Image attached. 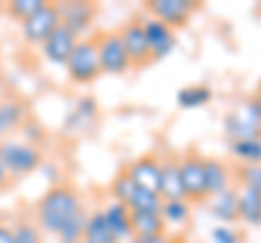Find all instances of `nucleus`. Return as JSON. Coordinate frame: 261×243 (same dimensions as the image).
<instances>
[{"instance_id":"2f4dec72","label":"nucleus","mask_w":261,"mask_h":243,"mask_svg":"<svg viewBox=\"0 0 261 243\" xmlns=\"http://www.w3.org/2000/svg\"><path fill=\"white\" fill-rule=\"evenodd\" d=\"M172 234L163 232V234H148V237H130L128 243H170Z\"/></svg>"},{"instance_id":"1a4fd4ad","label":"nucleus","mask_w":261,"mask_h":243,"mask_svg":"<svg viewBox=\"0 0 261 243\" xmlns=\"http://www.w3.org/2000/svg\"><path fill=\"white\" fill-rule=\"evenodd\" d=\"M57 5H59L61 26H65L79 39L89 37V31L94 28L98 18V5L89 3V0H65V3Z\"/></svg>"},{"instance_id":"c85d7f7f","label":"nucleus","mask_w":261,"mask_h":243,"mask_svg":"<svg viewBox=\"0 0 261 243\" xmlns=\"http://www.w3.org/2000/svg\"><path fill=\"white\" fill-rule=\"evenodd\" d=\"M44 5H46V0H11V3L5 5V11L9 18L22 24L24 20H29L33 13H37Z\"/></svg>"},{"instance_id":"f257e3e1","label":"nucleus","mask_w":261,"mask_h":243,"mask_svg":"<svg viewBox=\"0 0 261 243\" xmlns=\"http://www.w3.org/2000/svg\"><path fill=\"white\" fill-rule=\"evenodd\" d=\"M85 210L87 208L83 204V196L74 185L57 183L37 198L35 206H33V220L44 234L59 237Z\"/></svg>"},{"instance_id":"f03ea898","label":"nucleus","mask_w":261,"mask_h":243,"mask_svg":"<svg viewBox=\"0 0 261 243\" xmlns=\"http://www.w3.org/2000/svg\"><path fill=\"white\" fill-rule=\"evenodd\" d=\"M0 161H3L11 180H20V178L35 174L44 165V150L22 139H15V137H9V139L0 141Z\"/></svg>"},{"instance_id":"cd10ccee","label":"nucleus","mask_w":261,"mask_h":243,"mask_svg":"<svg viewBox=\"0 0 261 243\" xmlns=\"http://www.w3.org/2000/svg\"><path fill=\"white\" fill-rule=\"evenodd\" d=\"M13 228V239L15 243H44V232L39 230V226L35 224V220H27V217H20L11 224Z\"/></svg>"},{"instance_id":"c756f323","label":"nucleus","mask_w":261,"mask_h":243,"mask_svg":"<svg viewBox=\"0 0 261 243\" xmlns=\"http://www.w3.org/2000/svg\"><path fill=\"white\" fill-rule=\"evenodd\" d=\"M18 133L22 135V141H27L31 145H37V148H39L42 141H46V128H44V124H39V119H35V117H29L20 126Z\"/></svg>"},{"instance_id":"393cba45","label":"nucleus","mask_w":261,"mask_h":243,"mask_svg":"<svg viewBox=\"0 0 261 243\" xmlns=\"http://www.w3.org/2000/svg\"><path fill=\"white\" fill-rule=\"evenodd\" d=\"M228 155L240 165L261 163V139H231L228 141Z\"/></svg>"},{"instance_id":"f704fd0d","label":"nucleus","mask_w":261,"mask_h":243,"mask_svg":"<svg viewBox=\"0 0 261 243\" xmlns=\"http://www.w3.org/2000/svg\"><path fill=\"white\" fill-rule=\"evenodd\" d=\"M252 98H255V100L261 104V78H259V83H257V87H255V92H252Z\"/></svg>"},{"instance_id":"dca6fc26","label":"nucleus","mask_w":261,"mask_h":243,"mask_svg":"<svg viewBox=\"0 0 261 243\" xmlns=\"http://www.w3.org/2000/svg\"><path fill=\"white\" fill-rule=\"evenodd\" d=\"M76 42H79V37L72 35L68 28L59 24V26L50 33V37L39 46V52H42V56L50 63V66L63 68L65 61H68V56L72 54V50H74Z\"/></svg>"},{"instance_id":"9d476101","label":"nucleus","mask_w":261,"mask_h":243,"mask_svg":"<svg viewBox=\"0 0 261 243\" xmlns=\"http://www.w3.org/2000/svg\"><path fill=\"white\" fill-rule=\"evenodd\" d=\"M61 24V15H59V5L57 3H48L39 9L37 13H33L29 20H24L20 24V35L27 44L31 46H42L50 33Z\"/></svg>"},{"instance_id":"b1692460","label":"nucleus","mask_w":261,"mask_h":243,"mask_svg":"<svg viewBox=\"0 0 261 243\" xmlns=\"http://www.w3.org/2000/svg\"><path fill=\"white\" fill-rule=\"evenodd\" d=\"M240 222L246 226H261V191L240 189Z\"/></svg>"},{"instance_id":"6e6552de","label":"nucleus","mask_w":261,"mask_h":243,"mask_svg":"<svg viewBox=\"0 0 261 243\" xmlns=\"http://www.w3.org/2000/svg\"><path fill=\"white\" fill-rule=\"evenodd\" d=\"M198 9V0H148V3H144V11L150 18L163 22L172 31L185 28Z\"/></svg>"},{"instance_id":"2eb2a0df","label":"nucleus","mask_w":261,"mask_h":243,"mask_svg":"<svg viewBox=\"0 0 261 243\" xmlns=\"http://www.w3.org/2000/svg\"><path fill=\"white\" fill-rule=\"evenodd\" d=\"M29 117V102L20 96H7L0 100V141L13 137Z\"/></svg>"},{"instance_id":"4be33fe9","label":"nucleus","mask_w":261,"mask_h":243,"mask_svg":"<svg viewBox=\"0 0 261 243\" xmlns=\"http://www.w3.org/2000/svg\"><path fill=\"white\" fill-rule=\"evenodd\" d=\"M81 243H120L116 239V234L109 230L107 222H105L102 208H94L87 213V224Z\"/></svg>"},{"instance_id":"7ed1b4c3","label":"nucleus","mask_w":261,"mask_h":243,"mask_svg":"<svg viewBox=\"0 0 261 243\" xmlns=\"http://www.w3.org/2000/svg\"><path fill=\"white\" fill-rule=\"evenodd\" d=\"M65 74L74 85H89L102 74L100 70V59H98L96 50V39L94 37H83L79 39L74 50L65 61Z\"/></svg>"},{"instance_id":"412c9836","label":"nucleus","mask_w":261,"mask_h":243,"mask_svg":"<svg viewBox=\"0 0 261 243\" xmlns=\"http://www.w3.org/2000/svg\"><path fill=\"white\" fill-rule=\"evenodd\" d=\"M130 228L133 237H148V234H163L168 232V226L163 222L159 210H130Z\"/></svg>"},{"instance_id":"aec40b11","label":"nucleus","mask_w":261,"mask_h":243,"mask_svg":"<svg viewBox=\"0 0 261 243\" xmlns=\"http://www.w3.org/2000/svg\"><path fill=\"white\" fill-rule=\"evenodd\" d=\"M102 215H105V222H107L109 230L116 234V239L122 241H128L133 237V228H130V208L124 206L122 202L116 200H109L107 204L102 206Z\"/></svg>"},{"instance_id":"5701e85b","label":"nucleus","mask_w":261,"mask_h":243,"mask_svg":"<svg viewBox=\"0 0 261 243\" xmlns=\"http://www.w3.org/2000/svg\"><path fill=\"white\" fill-rule=\"evenodd\" d=\"M214 100V92L209 85H185L176 92V104L183 111H194V109H202Z\"/></svg>"},{"instance_id":"f3484780","label":"nucleus","mask_w":261,"mask_h":243,"mask_svg":"<svg viewBox=\"0 0 261 243\" xmlns=\"http://www.w3.org/2000/svg\"><path fill=\"white\" fill-rule=\"evenodd\" d=\"M159 198L161 200H185L181 185V163L178 155L161 157V176H159Z\"/></svg>"},{"instance_id":"a211bd4d","label":"nucleus","mask_w":261,"mask_h":243,"mask_svg":"<svg viewBox=\"0 0 261 243\" xmlns=\"http://www.w3.org/2000/svg\"><path fill=\"white\" fill-rule=\"evenodd\" d=\"M209 213L222 226H231L240 222V191L235 185H231L222 193L209 198Z\"/></svg>"},{"instance_id":"bb28decb","label":"nucleus","mask_w":261,"mask_h":243,"mask_svg":"<svg viewBox=\"0 0 261 243\" xmlns=\"http://www.w3.org/2000/svg\"><path fill=\"white\" fill-rule=\"evenodd\" d=\"M233 185L235 187H240V189L261 191V163H248V165L235 163V167H233Z\"/></svg>"},{"instance_id":"7c9ffc66","label":"nucleus","mask_w":261,"mask_h":243,"mask_svg":"<svg viewBox=\"0 0 261 243\" xmlns=\"http://www.w3.org/2000/svg\"><path fill=\"white\" fill-rule=\"evenodd\" d=\"M211 241L214 243H244V232L233 230L231 226H216L211 228Z\"/></svg>"},{"instance_id":"ddd939ff","label":"nucleus","mask_w":261,"mask_h":243,"mask_svg":"<svg viewBox=\"0 0 261 243\" xmlns=\"http://www.w3.org/2000/svg\"><path fill=\"white\" fill-rule=\"evenodd\" d=\"M142 20V28L146 35V42L150 46V54H152V63L161 61L166 56L172 54V50L176 48V31H172L170 26H166L163 22L150 18H140Z\"/></svg>"},{"instance_id":"9b49d317","label":"nucleus","mask_w":261,"mask_h":243,"mask_svg":"<svg viewBox=\"0 0 261 243\" xmlns=\"http://www.w3.org/2000/svg\"><path fill=\"white\" fill-rule=\"evenodd\" d=\"M118 33H120V39H122L124 50L128 54L130 68L142 70L146 66H150V63H152V54H150L148 42H146L140 15H135V18H130L128 22L122 24V26L118 28Z\"/></svg>"},{"instance_id":"f8f14e48","label":"nucleus","mask_w":261,"mask_h":243,"mask_svg":"<svg viewBox=\"0 0 261 243\" xmlns=\"http://www.w3.org/2000/svg\"><path fill=\"white\" fill-rule=\"evenodd\" d=\"M98 119H100V104H98V100L94 96H81L63 119V133L83 135L92 131L98 124Z\"/></svg>"},{"instance_id":"0eeeda50","label":"nucleus","mask_w":261,"mask_h":243,"mask_svg":"<svg viewBox=\"0 0 261 243\" xmlns=\"http://www.w3.org/2000/svg\"><path fill=\"white\" fill-rule=\"evenodd\" d=\"M94 39H96V50H98V59H100L102 74L124 76L130 70V61L118 31H102V33L94 35Z\"/></svg>"},{"instance_id":"e433bc0d","label":"nucleus","mask_w":261,"mask_h":243,"mask_svg":"<svg viewBox=\"0 0 261 243\" xmlns=\"http://www.w3.org/2000/svg\"><path fill=\"white\" fill-rule=\"evenodd\" d=\"M57 243H81V241H57Z\"/></svg>"},{"instance_id":"39448f33","label":"nucleus","mask_w":261,"mask_h":243,"mask_svg":"<svg viewBox=\"0 0 261 243\" xmlns=\"http://www.w3.org/2000/svg\"><path fill=\"white\" fill-rule=\"evenodd\" d=\"M181 163V185H183V196L190 204H205L209 202L207 196V180H205V157L198 150H185L178 155Z\"/></svg>"},{"instance_id":"423d86ee","label":"nucleus","mask_w":261,"mask_h":243,"mask_svg":"<svg viewBox=\"0 0 261 243\" xmlns=\"http://www.w3.org/2000/svg\"><path fill=\"white\" fill-rule=\"evenodd\" d=\"M109 196L111 200L122 202L124 206H128L130 210H159L161 208V198L159 193H152V191H146L142 187L130 180V176L124 172V167L111 178L109 183Z\"/></svg>"},{"instance_id":"6ab92c4d","label":"nucleus","mask_w":261,"mask_h":243,"mask_svg":"<svg viewBox=\"0 0 261 243\" xmlns=\"http://www.w3.org/2000/svg\"><path fill=\"white\" fill-rule=\"evenodd\" d=\"M205 180H207V196L214 198L233 185V167L224 159L205 157Z\"/></svg>"},{"instance_id":"4468645a","label":"nucleus","mask_w":261,"mask_h":243,"mask_svg":"<svg viewBox=\"0 0 261 243\" xmlns=\"http://www.w3.org/2000/svg\"><path fill=\"white\" fill-rule=\"evenodd\" d=\"M124 172L130 176V180H133L137 187L157 193L159 191V176H161V157H157L154 152L142 155V157L133 159L130 163H126Z\"/></svg>"},{"instance_id":"72a5a7b5","label":"nucleus","mask_w":261,"mask_h":243,"mask_svg":"<svg viewBox=\"0 0 261 243\" xmlns=\"http://www.w3.org/2000/svg\"><path fill=\"white\" fill-rule=\"evenodd\" d=\"M9 185H11V178H9V174H7L3 161H0V191H5Z\"/></svg>"},{"instance_id":"20e7f679","label":"nucleus","mask_w":261,"mask_h":243,"mask_svg":"<svg viewBox=\"0 0 261 243\" xmlns=\"http://www.w3.org/2000/svg\"><path fill=\"white\" fill-rule=\"evenodd\" d=\"M224 133L231 139H261V104L248 96L224 115Z\"/></svg>"},{"instance_id":"a878e982","label":"nucleus","mask_w":261,"mask_h":243,"mask_svg":"<svg viewBox=\"0 0 261 243\" xmlns=\"http://www.w3.org/2000/svg\"><path fill=\"white\" fill-rule=\"evenodd\" d=\"M159 213L166 226H185L192 220V204L187 200H163Z\"/></svg>"},{"instance_id":"473e14b6","label":"nucleus","mask_w":261,"mask_h":243,"mask_svg":"<svg viewBox=\"0 0 261 243\" xmlns=\"http://www.w3.org/2000/svg\"><path fill=\"white\" fill-rule=\"evenodd\" d=\"M0 243H15L13 228H11V224H7V222H0Z\"/></svg>"},{"instance_id":"c9c22d12","label":"nucleus","mask_w":261,"mask_h":243,"mask_svg":"<svg viewBox=\"0 0 261 243\" xmlns=\"http://www.w3.org/2000/svg\"><path fill=\"white\" fill-rule=\"evenodd\" d=\"M170 243H187V241L181 237V234H176V237H172V239H170Z\"/></svg>"}]
</instances>
